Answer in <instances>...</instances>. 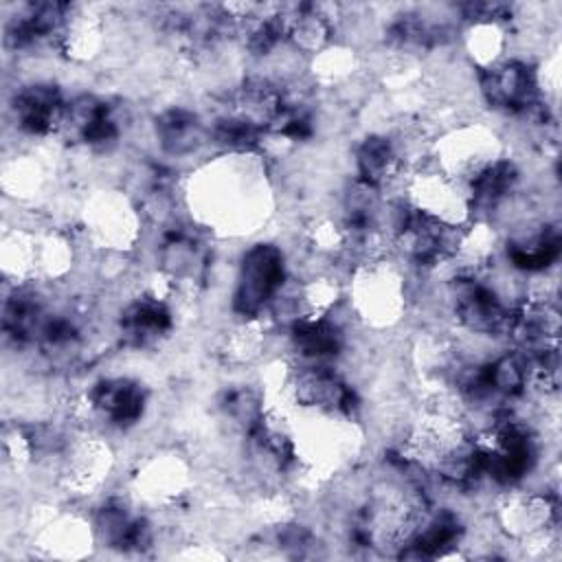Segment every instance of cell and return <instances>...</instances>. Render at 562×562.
Listing matches in <instances>:
<instances>
[{
	"mask_svg": "<svg viewBox=\"0 0 562 562\" xmlns=\"http://www.w3.org/2000/svg\"><path fill=\"white\" fill-rule=\"evenodd\" d=\"M182 202L209 235L235 239L257 233L274 202L266 158L257 151L215 156L191 173Z\"/></svg>",
	"mask_w": 562,
	"mask_h": 562,
	"instance_id": "6da1fadb",
	"label": "cell"
},
{
	"mask_svg": "<svg viewBox=\"0 0 562 562\" xmlns=\"http://www.w3.org/2000/svg\"><path fill=\"white\" fill-rule=\"evenodd\" d=\"M345 285V301L358 325L367 329H391L408 312V277L395 257L353 266Z\"/></svg>",
	"mask_w": 562,
	"mask_h": 562,
	"instance_id": "7a4b0ae2",
	"label": "cell"
},
{
	"mask_svg": "<svg viewBox=\"0 0 562 562\" xmlns=\"http://www.w3.org/2000/svg\"><path fill=\"white\" fill-rule=\"evenodd\" d=\"M290 277L288 252L277 241H255L239 255L231 290V312L237 318H261Z\"/></svg>",
	"mask_w": 562,
	"mask_h": 562,
	"instance_id": "3957f363",
	"label": "cell"
},
{
	"mask_svg": "<svg viewBox=\"0 0 562 562\" xmlns=\"http://www.w3.org/2000/svg\"><path fill=\"white\" fill-rule=\"evenodd\" d=\"M68 97L53 79H31L18 83L9 99V114L15 132L31 140H55Z\"/></svg>",
	"mask_w": 562,
	"mask_h": 562,
	"instance_id": "277c9868",
	"label": "cell"
},
{
	"mask_svg": "<svg viewBox=\"0 0 562 562\" xmlns=\"http://www.w3.org/2000/svg\"><path fill=\"white\" fill-rule=\"evenodd\" d=\"M151 136L158 149L171 158H191L211 143L209 123L202 114L180 103L167 105L154 116Z\"/></svg>",
	"mask_w": 562,
	"mask_h": 562,
	"instance_id": "5b68a950",
	"label": "cell"
},
{
	"mask_svg": "<svg viewBox=\"0 0 562 562\" xmlns=\"http://www.w3.org/2000/svg\"><path fill=\"white\" fill-rule=\"evenodd\" d=\"M46 184V165L35 154H15L2 165V189L15 200H31Z\"/></svg>",
	"mask_w": 562,
	"mask_h": 562,
	"instance_id": "8992f818",
	"label": "cell"
}]
</instances>
